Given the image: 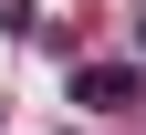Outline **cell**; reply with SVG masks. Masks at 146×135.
<instances>
[{
    "label": "cell",
    "instance_id": "2",
    "mask_svg": "<svg viewBox=\"0 0 146 135\" xmlns=\"http://www.w3.org/2000/svg\"><path fill=\"white\" fill-rule=\"evenodd\" d=\"M136 52H146V21H136Z\"/></svg>",
    "mask_w": 146,
    "mask_h": 135
},
{
    "label": "cell",
    "instance_id": "1",
    "mask_svg": "<svg viewBox=\"0 0 146 135\" xmlns=\"http://www.w3.org/2000/svg\"><path fill=\"white\" fill-rule=\"evenodd\" d=\"M73 104H94V114L136 104V63H84V73H73Z\"/></svg>",
    "mask_w": 146,
    "mask_h": 135
}]
</instances>
